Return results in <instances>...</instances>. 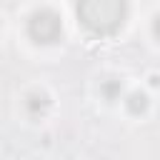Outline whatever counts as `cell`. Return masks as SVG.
I'll return each mask as SVG.
<instances>
[{
	"mask_svg": "<svg viewBox=\"0 0 160 160\" xmlns=\"http://www.w3.org/2000/svg\"><path fill=\"white\" fill-rule=\"evenodd\" d=\"M75 12L88 32L108 38L122 28L128 18V0H78Z\"/></svg>",
	"mask_w": 160,
	"mask_h": 160,
	"instance_id": "obj_1",
	"label": "cell"
},
{
	"mask_svg": "<svg viewBox=\"0 0 160 160\" xmlns=\"http://www.w3.org/2000/svg\"><path fill=\"white\" fill-rule=\"evenodd\" d=\"M28 35L38 42V45H52L60 40L62 35V20L55 10L50 8H42V10H35L28 20Z\"/></svg>",
	"mask_w": 160,
	"mask_h": 160,
	"instance_id": "obj_2",
	"label": "cell"
},
{
	"mask_svg": "<svg viewBox=\"0 0 160 160\" xmlns=\"http://www.w3.org/2000/svg\"><path fill=\"white\" fill-rule=\"evenodd\" d=\"M25 110H28L30 118H42V115L50 110V98H48L45 92L35 90V92H30V95L25 98Z\"/></svg>",
	"mask_w": 160,
	"mask_h": 160,
	"instance_id": "obj_3",
	"label": "cell"
},
{
	"mask_svg": "<svg viewBox=\"0 0 160 160\" xmlns=\"http://www.w3.org/2000/svg\"><path fill=\"white\" fill-rule=\"evenodd\" d=\"M148 105H150V100H148V95L140 92V90H132V92H128V98H125V108H128L130 115H142V112L148 110Z\"/></svg>",
	"mask_w": 160,
	"mask_h": 160,
	"instance_id": "obj_4",
	"label": "cell"
},
{
	"mask_svg": "<svg viewBox=\"0 0 160 160\" xmlns=\"http://www.w3.org/2000/svg\"><path fill=\"white\" fill-rule=\"evenodd\" d=\"M100 95H102L108 102L118 100V98L122 95V80H118V78H108V80H102V82H100Z\"/></svg>",
	"mask_w": 160,
	"mask_h": 160,
	"instance_id": "obj_5",
	"label": "cell"
},
{
	"mask_svg": "<svg viewBox=\"0 0 160 160\" xmlns=\"http://www.w3.org/2000/svg\"><path fill=\"white\" fill-rule=\"evenodd\" d=\"M152 35L160 40V15H155V20H152Z\"/></svg>",
	"mask_w": 160,
	"mask_h": 160,
	"instance_id": "obj_6",
	"label": "cell"
}]
</instances>
